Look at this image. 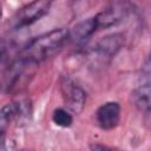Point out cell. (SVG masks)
<instances>
[{
	"instance_id": "obj_1",
	"label": "cell",
	"mask_w": 151,
	"mask_h": 151,
	"mask_svg": "<svg viewBox=\"0 0 151 151\" xmlns=\"http://www.w3.org/2000/svg\"><path fill=\"white\" fill-rule=\"evenodd\" d=\"M68 39V29L55 28L44 33L32 41L20 53V61L24 64H38L55 53Z\"/></svg>"
},
{
	"instance_id": "obj_2",
	"label": "cell",
	"mask_w": 151,
	"mask_h": 151,
	"mask_svg": "<svg viewBox=\"0 0 151 151\" xmlns=\"http://www.w3.org/2000/svg\"><path fill=\"white\" fill-rule=\"evenodd\" d=\"M133 5L127 0H118L94 17L97 28H109L123 22L132 12Z\"/></svg>"
},
{
	"instance_id": "obj_3",
	"label": "cell",
	"mask_w": 151,
	"mask_h": 151,
	"mask_svg": "<svg viewBox=\"0 0 151 151\" xmlns=\"http://www.w3.org/2000/svg\"><path fill=\"white\" fill-rule=\"evenodd\" d=\"M52 0H33L21 7L13 18V24L17 28L29 26L46 15L51 8Z\"/></svg>"
},
{
	"instance_id": "obj_4",
	"label": "cell",
	"mask_w": 151,
	"mask_h": 151,
	"mask_svg": "<svg viewBox=\"0 0 151 151\" xmlns=\"http://www.w3.org/2000/svg\"><path fill=\"white\" fill-rule=\"evenodd\" d=\"M133 104L144 113L150 112V61L146 58L142 67V74L138 86L132 93Z\"/></svg>"
},
{
	"instance_id": "obj_5",
	"label": "cell",
	"mask_w": 151,
	"mask_h": 151,
	"mask_svg": "<svg viewBox=\"0 0 151 151\" xmlns=\"http://www.w3.org/2000/svg\"><path fill=\"white\" fill-rule=\"evenodd\" d=\"M60 87H61L64 99L66 104L68 105V107L73 112L79 113L83 110L85 101H86L85 91L67 77H63Z\"/></svg>"
},
{
	"instance_id": "obj_6",
	"label": "cell",
	"mask_w": 151,
	"mask_h": 151,
	"mask_svg": "<svg viewBox=\"0 0 151 151\" xmlns=\"http://www.w3.org/2000/svg\"><path fill=\"white\" fill-rule=\"evenodd\" d=\"M124 35L122 33H112L101 38L92 48L93 55L99 59H110L114 57L124 45Z\"/></svg>"
},
{
	"instance_id": "obj_7",
	"label": "cell",
	"mask_w": 151,
	"mask_h": 151,
	"mask_svg": "<svg viewBox=\"0 0 151 151\" xmlns=\"http://www.w3.org/2000/svg\"><path fill=\"white\" fill-rule=\"evenodd\" d=\"M26 103H8L0 109V132H5L12 123H20L28 117Z\"/></svg>"
},
{
	"instance_id": "obj_8",
	"label": "cell",
	"mask_w": 151,
	"mask_h": 151,
	"mask_svg": "<svg viewBox=\"0 0 151 151\" xmlns=\"http://www.w3.org/2000/svg\"><path fill=\"white\" fill-rule=\"evenodd\" d=\"M96 119L103 130L114 129L120 120V105L117 101L103 104L96 112Z\"/></svg>"
},
{
	"instance_id": "obj_9",
	"label": "cell",
	"mask_w": 151,
	"mask_h": 151,
	"mask_svg": "<svg viewBox=\"0 0 151 151\" xmlns=\"http://www.w3.org/2000/svg\"><path fill=\"white\" fill-rule=\"evenodd\" d=\"M97 24L93 18H88L84 21L78 22L71 31H68V38H72L74 41H84L90 38L97 31Z\"/></svg>"
},
{
	"instance_id": "obj_10",
	"label": "cell",
	"mask_w": 151,
	"mask_h": 151,
	"mask_svg": "<svg viewBox=\"0 0 151 151\" xmlns=\"http://www.w3.org/2000/svg\"><path fill=\"white\" fill-rule=\"evenodd\" d=\"M52 120L55 125H58L60 127H68L73 123V117L68 111H66L65 109L59 107V109H55L53 111Z\"/></svg>"
},
{
	"instance_id": "obj_11",
	"label": "cell",
	"mask_w": 151,
	"mask_h": 151,
	"mask_svg": "<svg viewBox=\"0 0 151 151\" xmlns=\"http://www.w3.org/2000/svg\"><path fill=\"white\" fill-rule=\"evenodd\" d=\"M6 138H5V132H0V150L6 149Z\"/></svg>"
}]
</instances>
